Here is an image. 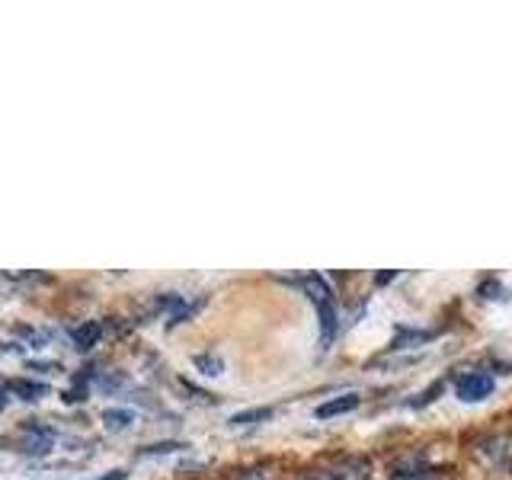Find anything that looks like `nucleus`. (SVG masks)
I'll use <instances>...</instances> for the list:
<instances>
[{
	"label": "nucleus",
	"mask_w": 512,
	"mask_h": 480,
	"mask_svg": "<svg viewBox=\"0 0 512 480\" xmlns=\"http://www.w3.org/2000/svg\"><path fill=\"white\" fill-rule=\"evenodd\" d=\"M240 480H269V477H266V474H244Z\"/></svg>",
	"instance_id": "obj_12"
},
{
	"label": "nucleus",
	"mask_w": 512,
	"mask_h": 480,
	"mask_svg": "<svg viewBox=\"0 0 512 480\" xmlns=\"http://www.w3.org/2000/svg\"><path fill=\"white\" fill-rule=\"evenodd\" d=\"M4 391H10V394H16V397H23V400H39L48 388H45V384H39V381L13 378V381H7V384H4Z\"/></svg>",
	"instance_id": "obj_7"
},
{
	"label": "nucleus",
	"mask_w": 512,
	"mask_h": 480,
	"mask_svg": "<svg viewBox=\"0 0 512 480\" xmlns=\"http://www.w3.org/2000/svg\"><path fill=\"white\" fill-rule=\"evenodd\" d=\"M176 448H183V445H176V442H160V445H144V452H141V455H160V452H176Z\"/></svg>",
	"instance_id": "obj_10"
},
{
	"label": "nucleus",
	"mask_w": 512,
	"mask_h": 480,
	"mask_svg": "<svg viewBox=\"0 0 512 480\" xmlns=\"http://www.w3.org/2000/svg\"><path fill=\"white\" fill-rule=\"evenodd\" d=\"M100 336H103V324H100V320H84V324H77L71 330V343L80 352H90L96 343H100Z\"/></svg>",
	"instance_id": "obj_4"
},
{
	"label": "nucleus",
	"mask_w": 512,
	"mask_h": 480,
	"mask_svg": "<svg viewBox=\"0 0 512 480\" xmlns=\"http://www.w3.org/2000/svg\"><path fill=\"white\" fill-rule=\"evenodd\" d=\"M122 477H125V471H112V474H109L106 480H122Z\"/></svg>",
	"instance_id": "obj_14"
},
{
	"label": "nucleus",
	"mask_w": 512,
	"mask_h": 480,
	"mask_svg": "<svg viewBox=\"0 0 512 480\" xmlns=\"http://www.w3.org/2000/svg\"><path fill=\"white\" fill-rule=\"evenodd\" d=\"M55 439H58V432L48 426V423H39V420H32L26 426H20V448L29 455H45V452H52L55 448Z\"/></svg>",
	"instance_id": "obj_2"
},
{
	"label": "nucleus",
	"mask_w": 512,
	"mask_h": 480,
	"mask_svg": "<svg viewBox=\"0 0 512 480\" xmlns=\"http://www.w3.org/2000/svg\"><path fill=\"white\" fill-rule=\"evenodd\" d=\"M304 292H308V298L317 304V314H320V340H324V346L333 343L336 330H340V324H336V308H333V292L327 288V282L320 276H308L304 279Z\"/></svg>",
	"instance_id": "obj_1"
},
{
	"label": "nucleus",
	"mask_w": 512,
	"mask_h": 480,
	"mask_svg": "<svg viewBox=\"0 0 512 480\" xmlns=\"http://www.w3.org/2000/svg\"><path fill=\"white\" fill-rule=\"evenodd\" d=\"M269 413H272V410H250V413H237L234 420H231V426H240V423H247V420H269Z\"/></svg>",
	"instance_id": "obj_9"
},
{
	"label": "nucleus",
	"mask_w": 512,
	"mask_h": 480,
	"mask_svg": "<svg viewBox=\"0 0 512 480\" xmlns=\"http://www.w3.org/2000/svg\"><path fill=\"white\" fill-rule=\"evenodd\" d=\"M196 368H202V375H221V359L218 356H196Z\"/></svg>",
	"instance_id": "obj_8"
},
{
	"label": "nucleus",
	"mask_w": 512,
	"mask_h": 480,
	"mask_svg": "<svg viewBox=\"0 0 512 480\" xmlns=\"http://www.w3.org/2000/svg\"><path fill=\"white\" fill-rule=\"evenodd\" d=\"M455 394L464 404H477V400H484L493 394V378L487 372H468L455 381Z\"/></svg>",
	"instance_id": "obj_3"
},
{
	"label": "nucleus",
	"mask_w": 512,
	"mask_h": 480,
	"mask_svg": "<svg viewBox=\"0 0 512 480\" xmlns=\"http://www.w3.org/2000/svg\"><path fill=\"white\" fill-rule=\"evenodd\" d=\"M135 410H128V407H106L103 410V423L112 429V432H122V429H128V426H135Z\"/></svg>",
	"instance_id": "obj_6"
},
{
	"label": "nucleus",
	"mask_w": 512,
	"mask_h": 480,
	"mask_svg": "<svg viewBox=\"0 0 512 480\" xmlns=\"http://www.w3.org/2000/svg\"><path fill=\"white\" fill-rule=\"evenodd\" d=\"M394 480H423V477H416V474H397Z\"/></svg>",
	"instance_id": "obj_13"
},
{
	"label": "nucleus",
	"mask_w": 512,
	"mask_h": 480,
	"mask_svg": "<svg viewBox=\"0 0 512 480\" xmlns=\"http://www.w3.org/2000/svg\"><path fill=\"white\" fill-rule=\"evenodd\" d=\"M308 480H343L340 474H324V471H317V474H308Z\"/></svg>",
	"instance_id": "obj_11"
},
{
	"label": "nucleus",
	"mask_w": 512,
	"mask_h": 480,
	"mask_svg": "<svg viewBox=\"0 0 512 480\" xmlns=\"http://www.w3.org/2000/svg\"><path fill=\"white\" fill-rule=\"evenodd\" d=\"M359 407V394L356 391H349V394H343V397H333V400H327V404H320L317 407V420H330V416H336V413H349V410H356Z\"/></svg>",
	"instance_id": "obj_5"
}]
</instances>
